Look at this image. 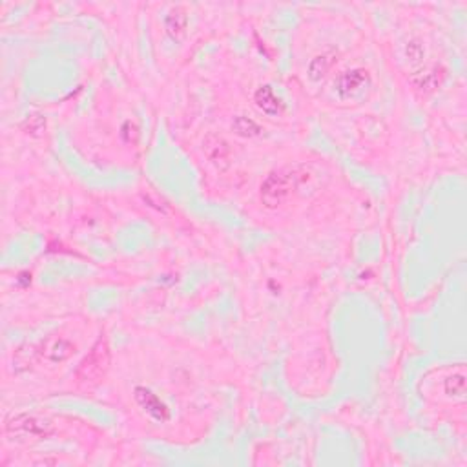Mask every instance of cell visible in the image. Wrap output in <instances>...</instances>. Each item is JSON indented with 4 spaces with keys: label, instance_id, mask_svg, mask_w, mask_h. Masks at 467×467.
<instances>
[{
    "label": "cell",
    "instance_id": "15",
    "mask_svg": "<svg viewBox=\"0 0 467 467\" xmlns=\"http://www.w3.org/2000/svg\"><path fill=\"white\" fill-rule=\"evenodd\" d=\"M407 57H409V61L412 64H418L423 59V48L418 42H411L407 46Z\"/></svg>",
    "mask_w": 467,
    "mask_h": 467
},
{
    "label": "cell",
    "instance_id": "1",
    "mask_svg": "<svg viewBox=\"0 0 467 467\" xmlns=\"http://www.w3.org/2000/svg\"><path fill=\"white\" fill-rule=\"evenodd\" d=\"M300 181H302V176L297 174V166L271 174L262 185L263 205H266L268 208H276L289 201V197L296 190Z\"/></svg>",
    "mask_w": 467,
    "mask_h": 467
},
{
    "label": "cell",
    "instance_id": "12",
    "mask_svg": "<svg viewBox=\"0 0 467 467\" xmlns=\"http://www.w3.org/2000/svg\"><path fill=\"white\" fill-rule=\"evenodd\" d=\"M232 128H234V131H236L237 136H241V137H256L262 134V128H259V125H257L256 121H252V119L243 117V116L234 119Z\"/></svg>",
    "mask_w": 467,
    "mask_h": 467
},
{
    "label": "cell",
    "instance_id": "9",
    "mask_svg": "<svg viewBox=\"0 0 467 467\" xmlns=\"http://www.w3.org/2000/svg\"><path fill=\"white\" fill-rule=\"evenodd\" d=\"M443 79L442 70H438V68H432V70L422 71V73H416V75L411 77V82L414 84V88L422 91H432L437 90L440 82Z\"/></svg>",
    "mask_w": 467,
    "mask_h": 467
},
{
    "label": "cell",
    "instance_id": "8",
    "mask_svg": "<svg viewBox=\"0 0 467 467\" xmlns=\"http://www.w3.org/2000/svg\"><path fill=\"white\" fill-rule=\"evenodd\" d=\"M254 102L257 104V108L266 113V116H280L283 110V104L280 101V97L274 93L271 86H262L259 90L256 91L254 95Z\"/></svg>",
    "mask_w": 467,
    "mask_h": 467
},
{
    "label": "cell",
    "instance_id": "13",
    "mask_svg": "<svg viewBox=\"0 0 467 467\" xmlns=\"http://www.w3.org/2000/svg\"><path fill=\"white\" fill-rule=\"evenodd\" d=\"M446 392L449 394V396L462 400L464 394H466V380H464V374H458V376L449 378V380L446 382Z\"/></svg>",
    "mask_w": 467,
    "mask_h": 467
},
{
    "label": "cell",
    "instance_id": "6",
    "mask_svg": "<svg viewBox=\"0 0 467 467\" xmlns=\"http://www.w3.org/2000/svg\"><path fill=\"white\" fill-rule=\"evenodd\" d=\"M367 82H369V75H367V71H363V70L345 71V73H342V75L338 77L336 91L340 93V97L349 99V97L360 93Z\"/></svg>",
    "mask_w": 467,
    "mask_h": 467
},
{
    "label": "cell",
    "instance_id": "7",
    "mask_svg": "<svg viewBox=\"0 0 467 467\" xmlns=\"http://www.w3.org/2000/svg\"><path fill=\"white\" fill-rule=\"evenodd\" d=\"M136 400H137V403H139V405H141L143 409H145V411L148 412L152 418H154V420H157V422H165V420L170 418V412H168L165 403H163L161 400L154 394V392L148 391V389L137 387Z\"/></svg>",
    "mask_w": 467,
    "mask_h": 467
},
{
    "label": "cell",
    "instance_id": "10",
    "mask_svg": "<svg viewBox=\"0 0 467 467\" xmlns=\"http://www.w3.org/2000/svg\"><path fill=\"white\" fill-rule=\"evenodd\" d=\"M186 24H188V19H186V13L179 8L172 10L166 17V30L170 33L174 39H181L186 33Z\"/></svg>",
    "mask_w": 467,
    "mask_h": 467
},
{
    "label": "cell",
    "instance_id": "2",
    "mask_svg": "<svg viewBox=\"0 0 467 467\" xmlns=\"http://www.w3.org/2000/svg\"><path fill=\"white\" fill-rule=\"evenodd\" d=\"M110 367V347L106 338H99L97 343L91 347V351L86 354V358L77 369L75 376L79 383H95L99 382Z\"/></svg>",
    "mask_w": 467,
    "mask_h": 467
},
{
    "label": "cell",
    "instance_id": "5",
    "mask_svg": "<svg viewBox=\"0 0 467 467\" xmlns=\"http://www.w3.org/2000/svg\"><path fill=\"white\" fill-rule=\"evenodd\" d=\"M73 351H75V347H73V343L68 342L66 338H61V336H53V338H48L44 343L41 345V356L44 358V360H48V362L51 363H57V362H64L66 358H70L71 354H73Z\"/></svg>",
    "mask_w": 467,
    "mask_h": 467
},
{
    "label": "cell",
    "instance_id": "11",
    "mask_svg": "<svg viewBox=\"0 0 467 467\" xmlns=\"http://www.w3.org/2000/svg\"><path fill=\"white\" fill-rule=\"evenodd\" d=\"M332 62H334V57L332 55L316 57V59L309 64V77H311L312 81H320V79H323V77L329 73V70H331Z\"/></svg>",
    "mask_w": 467,
    "mask_h": 467
},
{
    "label": "cell",
    "instance_id": "3",
    "mask_svg": "<svg viewBox=\"0 0 467 467\" xmlns=\"http://www.w3.org/2000/svg\"><path fill=\"white\" fill-rule=\"evenodd\" d=\"M6 431L22 434V437L46 438L53 432V427H51L50 422L41 420V418L30 416V414H19V416L10 418L6 422Z\"/></svg>",
    "mask_w": 467,
    "mask_h": 467
},
{
    "label": "cell",
    "instance_id": "14",
    "mask_svg": "<svg viewBox=\"0 0 467 467\" xmlns=\"http://www.w3.org/2000/svg\"><path fill=\"white\" fill-rule=\"evenodd\" d=\"M44 126H46V122L41 116L28 117V119H26V122H24L26 131H28V134H33V136L41 134V131L44 130Z\"/></svg>",
    "mask_w": 467,
    "mask_h": 467
},
{
    "label": "cell",
    "instance_id": "4",
    "mask_svg": "<svg viewBox=\"0 0 467 467\" xmlns=\"http://www.w3.org/2000/svg\"><path fill=\"white\" fill-rule=\"evenodd\" d=\"M203 150H205L208 161L216 166L217 170H225V168L230 166V146H228V143L223 137L214 136V134L208 136L205 139V143H203Z\"/></svg>",
    "mask_w": 467,
    "mask_h": 467
}]
</instances>
